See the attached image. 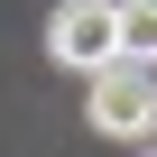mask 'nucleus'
Returning <instances> with one entry per match:
<instances>
[{
  "label": "nucleus",
  "mask_w": 157,
  "mask_h": 157,
  "mask_svg": "<svg viewBox=\"0 0 157 157\" xmlns=\"http://www.w3.org/2000/svg\"><path fill=\"white\" fill-rule=\"evenodd\" d=\"M46 56L74 65V74L120 65V0H65V10L46 19Z\"/></svg>",
  "instance_id": "obj_1"
},
{
  "label": "nucleus",
  "mask_w": 157,
  "mask_h": 157,
  "mask_svg": "<svg viewBox=\"0 0 157 157\" xmlns=\"http://www.w3.org/2000/svg\"><path fill=\"white\" fill-rule=\"evenodd\" d=\"M83 111H93L102 139H148V129H157V83H148V65H102L93 93H83Z\"/></svg>",
  "instance_id": "obj_2"
},
{
  "label": "nucleus",
  "mask_w": 157,
  "mask_h": 157,
  "mask_svg": "<svg viewBox=\"0 0 157 157\" xmlns=\"http://www.w3.org/2000/svg\"><path fill=\"white\" fill-rule=\"evenodd\" d=\"M120 65H157V0H120Z\"/></svg>",
  "instance_id": "obj_3"
}]
</instances>
